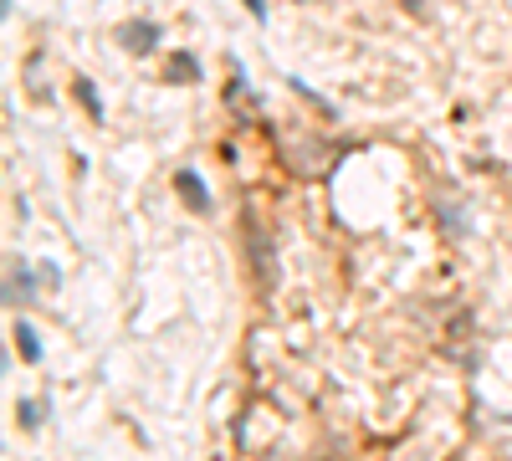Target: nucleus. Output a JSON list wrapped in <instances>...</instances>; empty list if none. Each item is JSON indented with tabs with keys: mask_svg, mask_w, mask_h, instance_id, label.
Here are the masks:
<instances>
[{
	"mask_svg": "<svg viewBox=\"0 0 512 461\" xmlns=\"http://www.w3.org/2000/svg\"><path fill=\"white\" fill-rule=\"evenodd\" d=\"M180 190H185V195H190V200H195V211H210V195H205V185H200V180H195V175H190V170H185V175H180Z\"/></svg>",
	"mask_w": 512,
	"mask_h": 461,
	"instance_id": "1",
	"label": "nucleus"
},
{
	"mask_svg": "<svg viewBox=\"0 0 512 461\" xmlns=\"http://www.w3.org/2000/svg\"><path fill=\"white\" fill-rule=\"evenodd\" d=\"M21 349H26V359H36L41 349H36V339H31V328H21Z\"/></svg>",
	"mask_w": 512,
	"mask_h": 461,
	"instance_id": "2",
	"label": "nucleus"
},
{
	"mask_svg": "<svg viewBox=\"0 0 512 461\" xmlns=\"http://www.w3.org/2000/svg\"><path fill=\"white\" fill-rule=\"evenodd\" d=\"M246 6H251V11H256V16H262V11H267V6H262V0H246Z\"/></svg>",
	"mask_w": 512,
	"mask_h": 461,
	"instance_id": "3",
	"label": "nucleus"
}]
</instances>
